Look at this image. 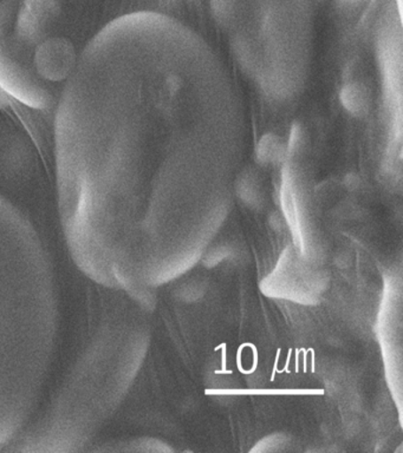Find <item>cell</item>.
Wrapping results in <instances>:
<instances>
[{"instance_id":"cell-1","label":"cell","mask_w":403,"mask_h":453,"mask_svg":"<svg viewBox=\"0 0 403 453\" xmlns=\"http://www.w3.org/2000/svg\"><path fill=\"white\" fill-rule=\"evenodd\" d=\"M56 320L54 273L41 243L30 233H0V445L36 409Z\"/></svg>"},{"instance_id":"cell-2","label":"cell","mask_w":403,"mask_h":453,"mask_svg":"<svg viewBox=\"0 0 403 453\" xmlns=\"http://www.w3.org/2000/svg\"><path fill=\"white\" fill-rule=\"evenodd\" d=\"M0 109L8 113L13 122L19 123L20 127L26 131L27 136L33 141L35 148L37 149L45 169L48 172L51 170L50 134H49L45 113L41 110L24 104L15 96L5 90L2 85H0Z\"/></svg>"},{"instance_id":"cell-3","label":"cell","mask_w":403,"mask_h":453,"mask_svg":"<svg viewBox=\"0 0 403 453\" xmlns=\"http://www.w3.org/2000/svg\"><path fill=\"white\" fill-rule=\"evenodd\" d=\"M342 102L345 108L353 113H360L366 110V97H364L363 88L357 87L356 84L348 85L343 88Z\"/></svg>"},{"instance_id":"cell-4","label":"cell","mask_w":403,"mask_h":453,"mask_svg":"<svg viewBox=\"0 0 403 453\" xmlns=\"http://www.w3.org/2000/svg\"><path fill=\"white\" fill-rule=\"evenodd\" d=\"M279 155V144L274 140L271 134L265 136L260 141V148H258V157L260 161H274Z\"/></svg>"}]
</instances>
